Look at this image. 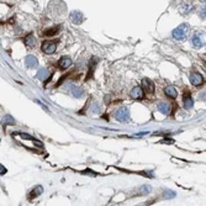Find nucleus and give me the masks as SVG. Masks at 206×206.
Segmentation results:
<instances>
[{"mask_svg": "<svg viewBox=\"0 0 206 206\" xmlns=\"http://www.w3.org/2000/svg\"><path fill=\"white\" fill-rule=\"evenodd\" d=\"M188 30H189V26L186 24H181L180 26H178L174 31H173V37L177 38V40H184L186 37V34H188Z\"/></svg>", "mask_w": 206, "mask_h": 206, "instance_id": "f257e3e1", "label": "nucleus"}, {"mask_svg": "<svg viewBox=\"0 0 206 206\" xmlns=\"http://www.w3.org/2000/svg\"><path fill=\"white\" fill-rule=\"evenodd\" d=\"M115 117H116L120 122H127V121L130 120V112H128V110H127L126 107H121V109H119V110L116 111Z\"/></svg>", "mask_w": 206, "mask_h": 206, "instance_id": "f03ea898", "label": "nucleus"}, {"mask_svg": "<svg viewBox=\"0 0 206 206\" xmlns=\"http://www.w3.org/2000/svg\"><path fill=\"white\" fill-rule=\"evenodd\" d=\"M190 83H191L193 85H195V87L201 85V84L204 83V77H203L200 73H198V72H193V73L190 74Z\"/></svg>", "mask_w": 206, "mask_h": 206, "instance_id": "7ed1b4c3", "label": "nucleus"}, {"mask_svg": "<svg viewBox=\"0 0 206 206\" xmlns=\"http://www.w3.org/2000/svg\"><path fill=\"white\" fill-rule=\"evenodd\" d=\"M41 48H42V52L51 54V53H54V52H56V50H57V45H56L53 41H46V42L42 43Z\"/></svg>", "mask_w": 206, "mask_h": 206, "instance_id": "20e7f679", "label": "nucleus"}, {"mask_svg": "<svg viewBox=\"0 0 206 206\" xmlns=\"http://www.w3.org/2000/svg\"><path fill=\"white\" fill-rule=\"evenodd\" d=\"M143 96H145V93H143V90H142L141 87H135V88L131 90V98H132V99H135V100H141V99H143Z\"/></svg>", "mask_w": 206, "mask_h": 206, "instance_id": "39448f33", "label": "nucleus"}, {"mask_svg": "<svg viewBox=\"0 0 206 206\" xmlns=\"http://www.w3.org/2000/svg\"><path fill=\"white\" fill-rule=\"evenodd\" d=\"M142 85H143L145 92H148V93H154V83H153V82H151L150 79L145 78V79L142 80ZM143 89H142V90H143Z\"/></svg>", "mask_w": 206, "mask_h": 206, "instance_id": "423d86ee", "label": "nucleus"}, {"mask_svg": "<svg viewBox=\"0 0 206 206\" xmlns=\"http://www.w3.org/2000/svg\"><path fill=\"white\" fill-rule=\"evenodd\" d=\"M58 65H59L60 69L65 70L67 68H69V67L72 65V59H70L69 57H62V58L59 59V62H58Z\"/></svg>", "mask_w": 206, "mask_h": 206, "instance_id": "0eeeda50", "label": "nucleus"}, {"mask_svg": "<svg viewBox=\"0 0 206 206\" xmlns=\"http://www.w3.org/2000/svg\"><path fill=\"white\" fill-rule=\"evenodd\" d=\"M25 63H26V65H27L29 68H35V67L38 64L37 58L34 57V56H27L26 59H25Z\"/></svg>", "mask_w": 206, "mask_h": 206, "instance_id": "6e6552de", "label": "nucleus"}, {"mask_svg": "<svg viewBox=\"0 0 206 206\" xmlns=\"http://www.w3.org/2000/svg\"><path fill=\"white\" fill-rule=\"evenodd\" d=\"M164 93H165V95L167 96H169V98H177V89L173 87V85H168L165 89H164Z\"/></svg>", "mask_w": 206, "mask_h": 206, "instance_id": "1a4fd4ad", "label": "nucleus"}, {"mask_svg": "<svg viewBox=\"0 0 206 206\" xmlns=\"http://www.w3.org/2000/svg\"><path fill=\"white\" fill-rule=\"evenodd\" d=\"M183 104H184V107H185V109H191V107L194 106V100H193V98H191L189 94H186V95L184 96V99H183Z\"/></svg>", "mask_w": 206, "mask_h": 206, "instance_id": "9d476101", "label": "nucleus"}, {"mask_svg": "<svg viewBox=\"0 0 206 206\" xmlns=\"http://www.w3.org/2000/svg\"><path fill=\"white\" fill-rule=\"evenodd\" d=\"M158 111L164 114V115H168L169 114V105L165 103V101H160L158 104Z\"/></svg>", "mask_w": 206, "mask_h": 206, "instance_id": "9b49d317", "label": "nucleus"}, {"mask_svg": "<svg viewBox=\"0 0 206 206\" xmlns=\"http://www.w3.org/2000/svg\"><path fill=\"white\" fill-rule=\"evenodd\" d=\"M70 17H72V20H73L75 24H82V22H83V14L79 12V11H74Z\"/></svg>", "mask_w": 206, "mask_h": 206, "instance_id": "f8f14e48", "label": "nucleus"}, {"mask_svg": "<svg viewBox=\"0 0 206 206\" xmlns=\"http://www.w3.org/2000/svg\"><path fill=\"white\" fill-rule=\"evenodd\" d=\"M193 46L196 47V48H200L203 46V41H201V37L199 34H195L194 37H193Z\"/></svg>", "mask_w": 206, "mask_h": 206, "instance_id": "ddd939ff", "label": "nucleus"}, {"mask_svg": "<svg viewBox=\"0 0 206 206\" xmlns=\"http://www.w3.org/2000/svg\"><path fill=\"white\" fill-rule=\"evenodd\" d=\"M70 90H72V94H73L75 98H80V96H83V89H82V88H78V87H70Z\"/></svg>", "mask_w": 206, "mask_h": 206, "instance_id": "4468645a", "label": "nucleus"}, {"mask_svg": "<svg viewBox=\"0 0 206 206\" xmlns=\"http://www.w3.org/2000/svg\"><path fill=\"white\" fill-rule=\"evenodd\" d=\"M25 43L29 46V47H34L36 45V38L32 36V35H29L26 38H25Z\"/></svg>", "mask_w": 206, "mask_h": 206, "instance_id": "2eb2a0df", "label": "nucleus"}, {"mask_svg": "<svg viewBox=\"0 0 206 206\" xmlns=\"http://www.w3.org/2000/svg\"><path fill=\"white\" fill-rule=\"evenodd\" d=\"M180 9H181V14H189V11L193 9V5L190 2H184V5H181Z\"/></svg>", "mask_w": 206, "mask_h": 206, "instance_id": "dca6fc26", "label": "nucleus"}, {"mask_svg": "<svg viewBox=\"0 0 206 206\" xmlns=\"http://www.w3.org/2000/svg\"><path fill=\"white\" fill-rule=\"evenodd\" d=\"M41 193H42V186H37V188L32 189V191L30 194V199H34L35 196H38Z\"/></svg>", "mask_w": 206, "mask_h": 206, "instance_id": "f3484780", "label": "nucleus"}, {"mask_svg": "<svg viewBox=\"0 0 206 206\" xmlns=\"http://www.w3.org/2000/svg\"><path fill=\"white\" fill-rule=\"evenodd\" d=\"M58 30H59V27H52L50 30H46L43 34H45L46 36H53V35H57V34H58Z\"/></svg>", "mask_w": 206, "mask_h": 206, "instance_id": "a211bd4d", "label": "nucleus"}, {"mask_svg": "<svg viewBox=\"0 0 206 206\" xmlns=\"http://www.w3.org/2000/svg\"><path fill=\"white\" fill-rule=\"evenodd\" d=\"M46 75H47V70H45V69H41V70L37 73L36 78H37V79H46Z\"/></svg>", "mask_w": 206, "mask_h": 206, "instance_id": "6ab92c4d", "label": "nucleus"}, {"mask_svg": "<svg viewBox=\"0 0 206 206\" xmlns=\"http://www.w3.org/2000/svg\"><path fill=\"white\" fill-rule=\"evenodd\" d=\"M94 114H98L99 111H100V106H99V104H93V106H92V109H90Z\"/></svg>", "mask_w": 206, "mask_h": 206, "instance_id": "aec40b11", "label": "nucleus"}, {"mask_svg": "<svg viewBox=\"0 0 206 206\" xmlns=\"http://www.w3.org/2000/svg\"><path fill=\"white\" fill-rule=\"evenodd\" d=\"M141 190H142V191H141L140 194H148V193L151 191V186H150V185H146V186H142V188H141Z\"/></svg>", "mask_w": 206, "mask_h": 206, "instance_id": "412c9836", "label": "nucleus"}, {"mask_svg": "<svg viewBox=\"0 0 206 206\" xmlns=\"http://www.w3.org/2000/svg\"><path fill=\"white\" fill-rule=\"evenodd\" d=\"M5 123L14 125V123H15V121H14V119H12L11 116H5Z\"/></svg>", "mask_w": 206, "mask_h": 206, "instance_id": "4be33fe9", "label": "nucleus"}, {"mask_svg": "<svg viewBox=\"0 0 206 206\" xmlns=\"http://www.w3.org/2000/svg\"><path fill=\"white\" fill-rule=\"evenodd\" d=\"M163 142H164V143H168V145H172V143H174V140H172V138H164Z\"/></svg>", "mask_w": 206, "mask_h": 206, "instance_id": "5701e85b", "label": "nucleus"}, {"mask_svg": "<svg viewBox=\"0 0 206 206\" xmlns=\"http://www.w3.org/2000/svg\"><path fill=\"white\" fill-rule=\"evenodd\" d=\"M36 103H37V104H40V105H41V106H42V107H43V109H45V110H46V111H48V107H47V106H46V105H43V104L41 103V101H40V100H36Z\"/></svg>", "mask_w": 206, "mask_h": 206, "instance_id": "b1692460", "label": "nucleus"}, {"mask_svg": "<svg viewBox=\"0 0 206 206\" xmlns=\"http://www.w3.org/2000/svg\"><path fill=\"white\" fill-rule=\"evenodd\" d=\"M5 172H6V169H5V168H4V167L0 164V174L2 175V174H5Z\"/></svg>", "mask_w": 206, "mask_h": 206, "instance_id": "393cba45", "label": "nucleus"}]
</instances>
